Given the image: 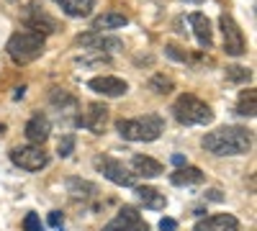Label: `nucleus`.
Wrapping results in <instances>:
<instances>
[{
    "instance_id": "obj_1",
    "label": "nucleus",
    "mask_w": 257,
    "mask_h": 231,
    "mask_svg": "<svg viewBox=\"0 0 257 231\" xmlns=\"http://www.w3.org/2000/svg\"><path fill=\"white\" fill-rule=\"evenodd\" d=\"M203 149L216 157H239L252 149V134L242 126H221L203 136Z\"/></svg>"
},
{
    "instance_id": "obj_2",
    "label": "nucleus",
    "mask_w": 257,
    "mask_h": 231,
    "mask_svg": "<svg viewBox=\"0 0 257 231\" xmlns=\"http://www.w3.org/2000/svg\"><path fill=\"white\" fill-rule=\"evenodd\" d=\"M116 131L126 141H155L165 131V121L157 113H147L139 118H121L116 121Z\"/></svg>"
},
{
    "instance_id": "obj_3",
    "label": "nucleus",
    "mask_w": 257,
    "mask_h": 231,
    "mask_svg": "<svg viewBox=\"0 0 257 231\" xmlns=\"http://www.w3.org/2000/svg\"><path fill=\"white\" fill-rule=\"evenodd\" d=\"M44 47H47V39L41 34H34V31L26 29V31H16L8 39L6 52L16 65H29V62H34L44 54Z\"/></svg>"
},
{
    "instance_id": "obj_4",
    "label": "nucleus",
    "mask_w": 257,
    "mask_h": 231,
    "mask_svg": "<svg viewBox=\"0 0 257 231\" xmlns=\"http://www.w3.org/2000/svg\"><path fill=\"white\" fill-rule=\"evenodd\" d=\"M170 111H173L175 121L183 123V126H206V123L213 121V111H211L208 103H203L196 95H188V93L180 95L173 103V108H170Z\"/></svg>"
},
{
    "instance_id": "obj_5",
    "label": "nucleus",
    "mask_w": 257,
    "mask_h": 231,
    "mask_svg": "<svg viewBox=\"0 0 257 231\" xmlns=\"http://www.w3.org/2000/svg\"><path fill=\"white\" fill-rule=\"evenodd\" d=\"M93 164H95V170H98L105 180H111L113 185H121V187H134V185H137V175L128 170L123 162H118V159H113V157H108V154H98V157L93 159Z\"/></svg>"
},
{
    "instance_id": "obj_6",
    "label": "nucleus",
    "mask_w": 257,
    "mask_h": 231,
    "mask_svg": "<svg viewBox=\"0 0 257 231\" xmlns=\"http://www.w3.org/2000/svg\"><path fill=\"white\" fill-rule=\"evenodd\" d=\"M11 162L26 172H39L49 164V154L44 152L41 144H29V146H13L11 149Z\"/></svg>"
},
{
    "instance_id": "obj_7",
    "label": "nucleus",
    "mask_w": 257,
    "mask_h": 231,
    "mask_svg": "<svg viewBox=\"0 0 257 231\" xmlns=\"http://www.w3.org/2000/svg\"><path fill=\"white\" fill-rule=\"evenodd\" d=\"M219 26H221V34H224V52L229 57H242L247 52V39H244L239 24L229 13H221L219 16Z\"/></svg>"
},
{
    "instance_id": "obj_8",
    "label": "nucleus",
    "mask_w": 257,
    "mask_h": 231,
    "mask_svg": "<svg viewBox=\"0 0 257 231\" xmlns=\"http://www.w3.org/2000/svg\"><path fill=\"white\" fill-rule=\"evenodd\" d=\"M103 231H149V223L142 218L134 205H123L118 216L103 226Z\"/></svg>"
},
{
    "instance_id": "obj_9",
    "label": "nucleus",
    "mask_w": 257,
    "mask_h": 231,
    "mask_svg": "<svg viewBox=\"0 0 257 231\" xmlns=\"http://www.w3.org/2000/svg\"><path fill=\"white\" fill-rule=\"evenodd\" d=\"M77 47H85L88 52H118L123 49V41L118 36H103V31H88L75 39Z\"/></svg>"
},
{
    "instance_id": "obj_10",
    "label": "nucleus",
    "mask_w": 257,
    "mask_h": 231,
    "mask_svg": "<svg viewBox=\"0 0 257 231\" xmlns=\"http://www.w3.org/2000/svg\"><path fill=\"white\" fill-rule=\"evenodd\" d=\"M88 88L103 98H121L128 93V85H126V80L121 77H113V75H100V77H93L88 80Z\"/></svg>"
},
{
    "instance_id": "obj_11",
    "label": "nucleus",
    "mask_w": 257,
    "mask_h": 231,
    "mask_svg": "<svg viewBox=\"0 0 257 231\" xmlns=\"http://www.w3.org/2000/svg\"><path fill=\"white\" fill-rule=\"evenodd\" d=\"M24 24H26L29 31L41 34V36L54 34V31L59 29V24H57V21H54L47 11H41V8H36V6H29V13H26V18H24Z\"/></svg>"
},
{
    "instance_id": "obj_12",
    "label": "nucleus",
    "mask_w": 257,
    "mask_h": 231,
    "mask_svg": "<svg viewBox=\"0 0 257 231\" xmlns=\"http://www.w3.org/2000/svg\"><path fill=\"white\" fill-rule=\"evenodd\" d=\"M105 123H108V108H105L103 103H90L85 116L77 118V126H82V129H88L93 134H103Z\"/></svg>"
},
{
    "instance_id": "obj_13",
    "label": "nucleus",
    "mask_w": 257,
    "mask_h": 231,
    "mask_svg": "<svg viewBox=\"0 0 257 231\" xmlns=\"http://www.w3.org/2000/svg\"><path fill=\"white\" fill-rule=\"evenodd\" d=\"M193 231H239V221L231 213H213L198 221L193 226Z\"/></svg>"
},
{
    "instance_id": "obj_14",
    "label": "nucleus",
    "mask_w": 257,
    "mask_h": 231,
    "mask_svg": "<svg viewBox=\"0 0 257 231\" xmlns=\"http://www.w3.org/2000/svg\"><path fill=\"white\" fill-rule=\"evenodd\" d=\"M26 139L31 141V144H44L47 139H49V134H52V123H49V118L47 116H41V113H34L31 118H29V123H26Z\"/></svg>"
},
{
    "instance_id": "obj_15",
    "label": "nucleus",
    "mask_w": 257,
    "mask_h": 231,
    "mask_svg": "<svg viewBox=\"0 0 257 231\" xmlns=\"http://www.w3.org/2000/svg\"><path fill=\"white\" fill-rule=\"evenodd\" d=\"M188 24L193 26V34H196V39H198V44L203 47V49H211V44H213V31H211V21L203 16V13H190L188 16Z\"/></svg>"
},
{
    "instance_id": "obj_16",
    "label": "nucleus",
    "mask_w": 257,
    "mask_h": 231,
    "mask_svg": "<svg viewBox=\"0 0 257 231\" xmlns=\"http://www.w3.org/2000/svg\"><path fill=\"white\" fill-rule=\"evenodd\" d=\"M132 172L137 177H160L165 172V167L157 159L147 157V154H134L132 157Z\"/></svg>"
},
{
    "instance_id": "obj_17",
    "label": "nucleus",
    "mask_w": 257,
    "mask_h": 231,
    "mask_svg": "<svg viewBox=\"0 0 257 231\" xmlns=\"http://www.w3.org/2000/svg\"><path fill=\"white\" fill-rule=\"evenodd\" d=\"M134 193H137L139 203H144V208H149V211H162V208L167 205V198H165V193H160L157 187L139 185Z\"/></svg>"
},
{
    "instance_id": "obj_18",
    "label": "nucleus",
    "mask_w": 257,
    "mask_h": 231,
    "mask_svg": "<svg viewBox=\"0 0 257 231\" xmlns=\"http://www.w3.org/2000/svg\"><path fill=\"white\" fill-rule=\"evenodd\" d=\"M128 26V16L126 13H116V11H108L98 18H93V31H118Z\"/></svg>"
},
{
    "instance_id": "obj_19",
    "label": "nucleus",
    "mask_w": 257,
    "mask_h": 231,
    "mask_svg": "<svg viewBox=\"0 0 257 231\" xmlns=\"http://www.w3.org/2000/svg\"><path fill=\"white\" fill-rule=\"evenodd\" d=\"M67 193L75 200H90L98 195V185L90 180H82V177H67Z\"/></svg>"
},
{
    "instance_id": "obj_20",
    "label": "nucleus",
    "mask_w": 257,
    "mask_h": 231,
    "mask_svg": "<svg viewBox=\"0 0 257 231\" xmlns=\"http://www.w3.org/2000/svg\"><path fill=\"white\" fill-rule=\"evenodd\" d=\"M70 18H88L95 8V0H54Z\"/></svg>"
},
{
    "instance_id": "obj_21",
    "label": "nucleus",
    "mask_w": 257,
    "mask_h": 231,
    "mask_svg": "<svg viewBox=\"0 0 257 231\" xmlns=\"http://www.w3.org/2000/svg\"><path fill=\"white\" fill-rule=\"evenodd\" d=\"M203 170H198V167H188V164H183V167H178V170L170 175V182L173 185H178V187H183V185H201L203 182Z\"/></svg>"
},
{
    "instance_id": "obj_22",
    "label": "nucleus",
    "mask_w": 257,
    "mask_h": 231,
    "mask_svg": "<svg viewBox=\"0 0 257 231\" xmlns=\"http://www.w3.org/2000/svg\"><path fill=\"white\" fill-rule=\"evenodd\" d=\"M49 103H52L54 108H59V111H67V108H75V106H77V98L70 95L67 90L54 88V90L49 93Z\"/></svg>"
},
{
    "instance_id": "obj_23",
    "label": "nucleus",
    "mask_w": 257,
    "mask_h": 231,
    "mask_svg": "<svg viewBox=\"0 0 257 231\" xmlns=\"http://www.w3.org/2000/svg\"><path fill=\"white\" fill-rule=\"evenodd\" d=\"M149 90H155L157 95H170L175 90V82H173V77L157 72V75H152V80H149Z\"/></svg>"
},
{
    "instance_id": "obj_24",
    "label": "nucleus",
    "mask_w": 257,
    "mask_h": 231,
    "mask_svg": "<svg viewBox=\"0 0 257 231\" xmlns=\"http://www.w3.org/2000/svg\"><path fill=\"white\" fill-rule=\"evenodd\" d=\"M237 111L239 116H247V118H254V90H247L239 95V103H237Z\"/></svg>"
},
{
    "instance_id": "obj_25",
    "label": "nucleus",
    "mask_w": 257,
    "mask_h": 231,
    "mask_svg": "<svg viewBox=\"0 0 257 231\" xmlns=\"http://www.w3.org/2000/svg\"><path fill=\"white\" fill-rule=\"evenodd\" d=\"M226 80H231V82H249L252 80V72L247 67L231 65V67H226Z\"/></svg>"
},
{
    "instance_id": "obj_26",
    "label": "nucleus",
    "mask_w": 257,
    "mask_h": 231,
    "mask_svg": "<svg viewBox=\"0 0 257 231\" xmlns=\"http://www.w3.org/2000/svg\"><path fill=\"white\" fill-rule=\"evenodd\" d=\"M72 149H75V136H72V134L62 136V141H59V146H57V154H59L62 159H67V157L72 154Z\"/></svg>"
},
{
    "instance_id": "obj_27",
    "label": "nucleus",
    "mask_w": 257,
    "mask_h": 231,
    "mask_svg": "<svg viewBox=\"0 0 257 231\" xmlns=\"http://www.w3.org/2000/svg\"><path fill=\"white\" fill-rule=\"evenodd\" d=\"M165 54H167L170 59H175V62H183V65H185V62H190L188 52L180 49V47H173V44H167V47H165Z\"/></svg>"
},
{
    "instance_id": "obj_28",
    "label": "nucleus",
    "mask_w": 257,
    "mask_h": 231,
    "mask_svg": "<svg viewBox=\"0 0 257 231\" xmlns=\"http://www.w3.org/2000/svg\"><path fill=\"white\" fill-rule=\"evenodd\" d=\"M24 231H47L44 226H41V218L36 213H26L24 218Z\"/></svg>"
},
{
    "instance_id": "obj_29",
    "label": "nucleus",
    "mask_w": 257,
    "mask_h": 231,
    "mask_svg": "<svg viewBox=\"0 0 257 231\" xmlns=\"http://www.w3.org/2000/svg\"><path fill=\"white\" fill-rule=\"evenodd\" d=\"M160 231H178V221L175 218H162L160 221Z\"/></svg>"
},
{
    "instance_id": "obj_30",
    "label": "nucleus",
    "mask_w": 257,
    "mask_h": 231,
    "mask_svg": "<svg viewBox=\"0 0 257 231\" xmlns=\"http://www.w3.org/2000/svg\"><path fill=\"white\" fill-rule=\"evenodd\" d=\"M206 200L221 203V200H224V195H221V190H216V187H211V190H206Z\"/></svg>"
},
{
    "instance_id": "obj_31",
    "label": "nucleus",
    "mask_w": 257,
    "mask_h": 231,
    "mask_svg": "<svg viewBox=\"0 0 257 231\" xmlns=\"http://www.w3.org/2000/svg\"><path fill=\"white\" fill-rule=\"evenodd\" d=\"M62 221H64V218H62L59 211H52V213H49V223H52V226H62Z\"/></svg>"
},
{
    "instance_id": "obj_32",
    "label": "nucleus",
    "mask_w": 257,
    "mask_h": 231,
    "mask_svg": "<svg viewBox=\"0 0 257 231\" xmlns=\"http://www.w3.org/2000/svg\"><path fill=\"white\" fill-rule=\"evenodd\" d=\"M173 164H175V167H183V164H185V157H183V154H173Z\"/></svg>"
},
{
    "instance_id": "obj_33",
    "label": "nucleus",
    "mask_w": 257,
    "mask_h": 231,
    "mask_svg": "<svg viewBox=\"0 0 257 231\" xmlns=\"http://www.w3.org/2000/svg\"><path fill=\"white\" fill-rule=\"evenodd\" d=\"M185 3H196V6H201V3H206V0H185Z\"/></svg>"
},
{
    "instance_id": "obj_34",
    "label": "nucleus",
    "mask_w": 257,
    "mask_h": 231,
    "mask_svg": "<svg viewBox=\"0 0 257 231\" xmlns=\"http://www.w3.org/2000/svg\"><path fill=\"white\" fill-rule=\"evenodd\" d=\"M6 134V123H0V136H3Z\"/></svg>"
}]
</instances>
